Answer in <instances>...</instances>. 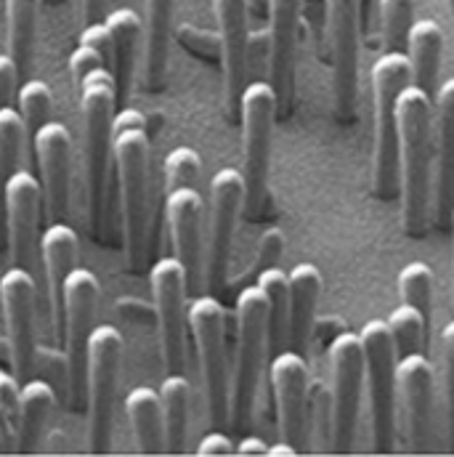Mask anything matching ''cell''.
Masks as SVG:
<instances>
[{
  "label": "cell",
  "instance_id": "3",
  "mask_svg": "<svg viewBox=\"0 0 454 457\" xmlns=\"http://www.w3.org/2000/svg\"><path fill=\"white\" fill-rule=\"evenodd\" d=\"M412 83V62L407 51H385L372 64L375 138H372V192L393 203L401 197L399 170V94Z\"/></svg>",
  "mask_w": 454,
  "mask_h": 457
},
{
  "label": "cell",
  "instance_id": "26",
  "mask_svg": "<svg viewBox=\"0 0 454 457\" xmlns=\"http://www.w3.org/2000/svg\"><path fill=\"white\" fill-rule=\"evenodd\" d=\"M176 0H144V80L157 91L168 72V48L173 35Z\"/></svg>",
  "mask_w": 454,
  "mask_h": 457
},
{
  "label": "cell",
  "instance_id": "46",
  "mask_svg": "<svg viewBox=\"0 0 454 457\" xmlns=\"http://www.w3.org/2000/svg\"><path fill=\"white\" fill-rule=\"evenodd\" d=\"M78 3H80V19H83V24L102 21L107 0H78Z\"/></svg>",
  "mask_w": 454,
  "mask_h": 457
},
{
  "label": "cell",
  "instance_id": "4",
  "mask_svg": "<svg viewBox=\"0 0 454 457\" xmlns=\"http://www.w3.org/2000/svg\"><path fill=\"white\" fill-rule=\"evenodd\" d=\"M112 160L125 261L130 271H141L149 250V128L133 125L114 130Z\"/></svg>",
  "mask_w": 454,
  "mask_h": 457
},
{
  "label": "cell",
  "instance_id": "8",
  "mask_svg": "<svg viewBox=\"0 0 454 457\" xmlns=\"http://www.w3.org/2000/svg\"><path fill=\"white\" fill-rule=\"evenodd\" d=\"M122 333L114 325H96L88 341L86 364V412H88V450L107 453L112 442L114 394L122 361Z\"/></svg>",
  "mask_w": 454,
  "mask_h": 457
},
{
  "label": "cell",
  "instance_id": "5",
  "mask_svg": "<svg viewBox=\"0 0 454 457\" xmlns=\"http://www.w3.org/2000/svg\"><path fill=\"white\" fill-rule=\"evenodd\" d=\"M236 353L228 394V426L242 434L250 428L260 383L263 353L268 351V301L263 287L247 285L236 295Z\"/></svg>",
  "mask_w": 454,
  "mask_h": 457
},
{
  "label": "cell",
  "instance_id": "44",
  "mask_svg": "<svg viewBox=\"0 0 454 457\" xmlns=\"http://www.w3.org/2000/svg\"><path fill=\"white\" fill-rule=\"evenodd\" d=\"M19 67L11 59V54H0V107H11V99L16 96L19 83Z\"/></svg>",
  "mask_w": 454,
  "mask_h": 457
},
{
  "label": "cell",
  "instance_id": "30",
  "mask_svg": "<svg viewBox=\"0 0 454 457\" xmlns=\"http://www.w3.org/2000/svg\"><path fill=\"white\" fill-rule=\"evenodd\" d=\"M56 394L54 388L35 378L24 380L19 388V415H16V453H35L45 423L54 412Z\"/></svg>",
  "mask_w": 454,
  "mask_h": 457
},
{
  "label": "cell",
  "instance_id": "45",
  "mask_svg": "<svg viewBox=\"0 0 454 457\" xmlns=\"http://www.w3.org/2000/svg\"><path fill=\"white\" fill-rule=\"evenodd\" d=\"M234 453H236V447L231 445V439H228L224 431L205 434L202 442H200V447H197V455H234Z\"/></svg>",
  "mask_w": 454,
  "mask_h": 457
},
{
  "label": "cell",
  "instance_id": "7",
  "mask_svg": "<svg viewBox=\"0 0 454 457\" xmlns=\"http://www.w3.org/2000/svg\"><path fill=\"white\" fill-rule=\"evenodd\" d=\"M364 378L369 383L372 450L385 455L396 447V391H399V353L388 322L369 320L361 333Z\"/></svg>",
  "mask_w": 454,
  "mask_h": 457
},
{
  "label": "cell",
  "instance_id": "22",
  "mask_svg": "<svg viewBox=\"0 0 454 457\" xmlns=\"http://www.w3.org/2000/svg\"><path fill=\"white\" fill-rule=\"evenodd\" d=\"M399 388L407 407L412 453H425L433 418V364L423 351L399 356Z\"/></svg>",
  "mask_w": 454,
  "mask_h": 457
},
{
  "label": "cell",
  "instance_id": "41",
  "mask_svg": "<svg viewBox=\"0 0 454 457\" xmlns=\"http://www.w3.org/2000/svg\"><path fill=\"white\" fill-rule=\"evenodd\" d=\"M282 253H285V234L277 227L266 228L260 242H258V253H255V261H252V274L258 277L263 269L277 266Z\"/></svg>",
  "mask_w": 454,
  "mask_h": 457
},
{
  "label": "cell",
  "instance_id": "20",
  "mask_svg": "<svg viewBox=\"0 0 454 457\" xmlns=\"http://www.w3.org/2000/svg\"><path fill=\"white\" fill-rule=\"evenodd\" d=\"M271 388L279 415V436L298 453L306 442V404H309V367L303 351H277L271 359Z\"/></svg>",
  "mask_w": 454,
  "mask_h": 457
},
{
  "label": "cell",
  "instance_id": "18",
  "mask_svg": "<svg viewBox=\"0 0 454 457\" xmlns=\"http://www.w3.org/2000/svg\"><path fill=\"white\" fill-rule=\"evenodd\" d=\"M303 0H268V83L277 91V110L293 114L295 104V51Z\"/></svg>",
  "mask_w": 454,
  "mask_h": 457
},
{
  "label": "cell",
  "instance_id": "16",
  "mask_svg": "<svg viewBox=\"0 0 454 457\" xmlns=\"http://www.w3.org/2000/svg\"><path fill=\"white\" fill-rule=\"evenodd\" d=\"M35 160L40 170L43 205L48 221L70 219V195H72V136L70 128L59 120L43 122L35 133Z\"/></svg>",
  "mask_w": 454,
  "mask_h": 457
},
{
  "label": "cell",
  "instance_id": "48",
  "mask_svg": "<svg viewBox=\"0 0 454 457\" xmlns=\"http://www.w3.org/2000/svg\"><path fill=\"white\" fill-rule=\"evenodd\" d=\"M268 455H298V450H295L290 442H285V439H282V445H277V447H268Z\"/></svg>",
  "mask_w": 454,
  "mask_h": 457
},
{
  "label": "cell",
  "instance_id": "38",
  "mask_svg": "<svg viewBox=\"0 0 454 457\" xmlns=\"http://www.w3.org/2000/svg\"><path fill=\"white\" fill-rule=\"evenodd\" d=\"M16 99H19V112L24 117V125L29 133H35L43 122L51 120V110H54V94L51 88L37 80V78H29L19 86L16 91Z\"/></svg>",
  "mask_w": 454,
  "mask_h": 457
},
{
  "label": "cell",
  "instance_id": "24",
  "mask_svg": "<svg viewBox=\"0 0 454 457\" xmlns=\"http://www.w3.org/2000/svg\"><path fill=\"white\" fill-rule=\"evenodd\" d=\"M78 253H80V237L67 221H51L48 228L40 234V261L48 279L51 322L56 338L62 333V317H64V285L72 269L78 266Z\"/></svg>",
  "mask_w": 454,
  "mask_h": 457
},
{
  "label": "cell",
  "instance_id": "15",
  "mask_svg": "<svg viewBox=\"0 0 454 457\" xmlns=\"http://www.w3.org/2000/svg\"><path fill=\"white\" fill-rule=\"evenodd\" d=\"M333 370V450L351 453L364 386V345L356 333H341L330 345Z\"/></svg>",
  "mask_w": 454,
  "mask_h": 457
},
{
  "label": "cell",
  "instance_id": "14",
  "mask_svg": "<svg viewBox=\"0 0 454 457\" xmlns=\"http://www.w3.org/2000/svg\"><path fill=\"white\" fill-rule=\"evenodd\" d=\"M0 306L5 320V336L11 348V364L19 383L29 380L37 359V333H35V309L37 290L29 269L11 266L0 277Z\"/></svg>",
  "mask_w": 454,
  "mask_h": 457
},
{
  "label": "cell",
  "instance_id": "1",
  "mask_svg": "<svg viewBox=\"0 0 454 457\" xmlns=\"http://www.w3.org/2000/svg\"><path fill=\"white\" fill-rule=\"evenodd\" d=\"M70 70L78 86V110L83 128V170H86V195H88V219L94 234H99L104 219V195L107 173L112 160V122L117 83L107 59L91 46L78 43L70 56Z\"/></svg>",
  "mask_w": 454,
  "mask_h": 457
},
{
  "label": "cell",
  "instance_id": "25",
  "mask_svg": "<svg viewBox=\"0 0 454 457\" xmlns=\"http://www.w3.org/2000/svg\"><path fill=\"white\" fill-rule=\"evenodd\" d=\"M322 271L303 261L293 266L290 271V317H287V345L295 351H303L309 345L314 320H317V303L322 295Z\"/></svg>",
  "mask_w": 454,
  "mask_h": 457
},
{
  "label": "cell",
  "instance_id": "40",
  "mask_svg": "<svg viewBox=\"0 0 454 457\" xmlns=\"http://www.w3.org/2000/svg\"><path fill=\"white\" fill-rule=\"evenodd\" d=\"M202 160L192 146H176L165 157V192L178 187H197Z\"/></svg>",
  "mask_w": 454,
  "mask_h": 457
},
{
  "label": "cell",
  "instance_id": "39",
  "mask_svg": "<svg viewBox=\"0 0 454 457\" xmlns=\"http://www.w3.org/2000/svg\"><path fill=\"white\" fill-rule=\"evenodd\" d=\"M19 378L0 370V455L16 453V415H19Z\"/></svg>",
  "mask_w": 454,
  "mask_h": 457
},
{
  "label": "cell",
  "instance_id": "11",
  "mask_svg": "<svg viewBox=\"0 0 454 457\" xmlns=\"http://www.w3.org/2000/svg\"><path fill=\"white\" fill-rule=\"evenodd\" d=\"M149 285L154 298L162 364L168 372H184L186 364V328H189V279L176 255L160 258L149 269Z\"/></svg>",
  "mask_w": 454,
  "mask_h": 457
},
{
  "label": "cell",
  "instance_id": "50",
  "mask_svg": "<svg viewBox=\"0 0 454 457\" xmlns=\"http://www.w3.org/2000/svg\"><path fill=\"white\" fill-rule=\"evenodd\" d=\"M452 231H454V216H452Z\"/></svg>",
  "mask_w": 454,
  "mask_h": 457
},
{
  "label": "cell",
  "instance_id": "13",
  "mask_svg": "<svg viewBox=\"0 0 454 457\" xmlns=\"http://www.w3.org/2000/svg\"><path fill=\"white\" fill-rule=\"evenodd\" d=\"M244 208V176L236 168H221L210 179V227L205 245V285L216 295L227 287L228 261L236 219Z\"/></svg>",
  "mask_w": 454,
  "mask_h": 457
},
{
  "label": "cell",
  "instance_id": "23",
  "mask_svg": "<svg viewBox=\"0 0 454 457\" xmlns=\"http://www.w3.org/2000/svg\"><path fill=\"white\" fill-rule=\"evenodd\" d=\"M454 216V78L436 91V179L433 221L442 231L452 228Z\"/></svg>",
  "mask_w": 454,
  "mask_h": 457
},
{
  "label": "cell",
  "instance_id": "29",
  "mask_svg": "<svg viewBox=\"0 0 454 457\" xmlns=\"http://www.w3.org/2000/svg\"><path fill=\"white\" fill-rule=\"evenodd\" d=\"M110 32H112L114 54L112 72L117 83V99H128L133 75H136V59H138V46L144 40V19L133 8H114L104 19Z\"/></svg>",
  "mask_w": 454,
  "mask_h": 457
},
{
  "label": "cell",
  "instance_id": "42",
  "mask_svg": "<svg viewBox=\"0 0 454 457\" xmlns=\"http://www.w3.org/2000/svg\"><path fill=\"white\" fill-rule=\"evenodd\" d=\"M444 343V370H447V412H450V447L454 453V320L442 333Z\"/></svg>",
  "mask_w": 454,
  "mask_h": 457
},
{
  "label": "cell",
  "instance_id": "33",
  "mask_svg": "<svg viewBox=\"0 0 454 457\" xmlns=\"http://www.w3.org/2000/svg\"><path fill=\"white\" fill-rule=\"evenodd\" d=\"M255 282L263 287L268 301V351L277 353L287 343V317H290V274L277 266L263 269Z\"/></svg>",
  "mask_w": 454,
  "mask_h": 457
},
{
  "label": "cell",
  "instance_id": "32",
  "mask_svg": "<svg viewBox=\"0 0 454 457\" xmlns=\"http://www.w3.org/2000/svg\"><path fill=\"white\" fill-rule=\"evenodd\" d=\"M43 0H5L8 54L19 67V75H29L32 51L37 40V16Z\"/></svg>",
  "mask_w": 454,
  "mask_h": 457
},
{
  "label": "cell",
  "instance_id": "9",
  "mask_svg": "<svg viewBox=\"0 0 454 457\" xmlns=\"http://www.w3.org/2000/svg\"><path fill=\"white\" fill-rule=\"evenodd\" d=\"M189 330L197 345L210 423L224 428L228 426V394H231L227 370V314L213 293L197 295L189 303Z\"/></svg>",
  "mask_w": 454,
  "mask_h": 457
},
{
  "label": "cell",
  "instance_id": "31",
  "mask_svg": "<svg viewBox=\"0 0 454 457\" xmlns=\"http://www.w3.org/2000/svg\"><path fill=\"white\" fill-rule=\"evenodd\" d=\"M160 402L165 418V453H184L186 431H189V404H192V386L184 372H168L160 383Z\"/></svg>",
  "mask_w": 454,
  "mask_h": 457
},
{
  "label": "cell",
  "instance_id": "34",
  "mask_svg": "<svg viewBox=\"0 0 454 457\" xmlns=\"http://www.w3.org/2000/svg\"><path fill=\"white\" fill-rule=\"evenodd\" d=\"M27 125L16 107H0V205L5 181L19 170L21 149H24Z\"/></svg>",
  "mask_w": 454,
  "mask_h": 457
},
{
  "label": "cell",
  "instance_id": "17",
  "mask_svg": "<svg viewBox=\"0 0 454 457\" xmlns=\"http://www.w3.org/2000/svg\"><path fill=\"white\" fill-rule=\"evenodd\" d=\"M40 203L43 187L29 170H16L3 189V211H5V231H8V255L11 266L32 269L40 253Z\"/></svg>",
  "mask_w": 454,
  "mask_h": 457
},
{
  "label": "cell",
  "instance_id": "10",
  "mask_svg": "<svg viewBox=\"0 0 454 457\" xmlns=\"http://www.w3.org/2000/svg\"><path fill=\"white\" fill-rule=\"evenodd\" d=\"M99 279L91 269L75 266L64 285V317L59 345L64 343V359L70 372V399L75 410H83L86 396V364H88V341L96 328V306H99Z\"/></svg>",
  "mask_w": 454,
  "mask_h": 457
},
{
  "label": "cell",
  "instance_id": "47",
  "mask_svg": "<svg viewBox=\"0 0 454 457\" xmlns=\"http://www.w3.org/2000/svg\"><path fill=\"white\" fill-rule=\"evenodd\" d=\"M236 455H268V447L258 436H244L236 445Z\"/></svg>",
  "mask_w": 454,
  "mask_h": 457
},
{
  "label": "cell",
  "instance_id": "27",
  "mask_svg": "<svg viewBox=\"0 0 454 457\" xmlns=\"http://www.w3.org/2000/svg\"><path fill=\"white\" fill-rule=\"evenodd\" d=\"M444 54V29L433 19H420L412 24L407 37V56L412 62V83L423 88L431 99L439 91V70Z\"/></svg>",
  "mask_w": 454,
  "mask_h": 457
},
{
  "label": "cell",
  "instance_id": "12",
  "mask_svg": "<svg viewBox=\"0 0 454 457\" xmlns=\"http://www.w3.org/2000/svg\"><path fill=\"white\" fill-rule=\"evenodd\" d=\"M327 40L333 56V110L338 122L356 117L359 99V27L361 0H325Z\"/></svg>",
  "mask_w": 454,
  "mask_h": 457
},
{
  "label": "cell",
  "instance_id": "21",
  "mask_svg": "<svg viewBox=\"0 0 454 457\" xmlns=\"http://www.w3.org/2000/svg\"><path fill=\"white\" fill-rule=\"evenodd\" d=\"M165 219L170 228L173 255L184 263L189 290L200 287L205 271L202 258V195L197 187H178L165 192Z\"/></svg>",
  "mask_w": 454,
  "mask_h": 457
},
{
  "label": "cell",
  "instance_id": "19",
  "mask_svg": "<svg viewBox=\"0 0 454 457\" xmlns=\"http://www.w3.org/2000/svg\"><path fill=\"white\" fill-rule=\"evenodd\" d=\"M219 21L221 40V70H224V96L228 120L239 122L242 91L247 86L250 64V29H247V0H210Z\"/></svg>",
  "mask_w": 454,
  "mask_h": 457
},
{
  "label": "cell",
  "instance_id": "35",
  "mask_svg": "<svg viewBox=\"0 0 454 457\" xmlns=\"http://www.w3.org/2000/svg\"><path fill=\"white\" fill-rule=\"evenodd\" d=\"M399 295L401 303L415 306L428 325L433 322V271L425 261H409L399 271Z\"/></svg>",
  "mask_w": 454,
  "mask_h": 457
},
{
  "label": "cell",
  "instance_id": "43",
  "mask_svg": "<svg viewBox=\"0 0 454 457\" xmlns=\"http://www.w3.org/2000/svg\"><path fill=\"white\" fill-rule=\"evenodd\" d=\"M80 43H83V46H91L94 51H99V54L107 59V64L112 67L114 43H112V32H110L107 21H91V24H83Z\"/></svg>",
  "mask_w": 454,
  "mask_h": 457
},
{
  "label": "cell",
  "instance_id": "2",
  "mask_svg": "<svg viewBox=\"0 0 454 457\" xmlns=\"http://www.w3.org/2000/svg\"><path fill=\"white\" fill-rule=\"evenodd\" d=\"M399 110L401 227L407 237H425L433 219V99L415 83L404 86Z\"/></svg>",
  "mask_w": 454,
  "mask_h": 457
},
{
  "label": "cell",
  "instance_id": "49",
  "mask_svg": "<svg viewBox=\"0 0 454 457\" xmlns=\"http://www.w3.org/2000/svg\"><path fill=\"white\" fill-rule=\"evenodd\" d=\"M450 3V13H452V21H454V0H447Z\"/></svg>",
  "mask_w": 454,
  "mask_h": 457
},
{
  "label": "cell",
  "instance_id": "37",
  "mask_svg": "<svg viewBox=\"0 0 454 457\" xmlns=\"http://www.w3.org/2000/svg\"><path fill=\"white\" fill-rule=\"evenodd\" d=\"M385 322H388V328H391L393 345H396V353H399V356H407V353L423 351L428 322L423 320V314H420L415 306L401 303L399 309H393V312H391V317H388Z\"/></svg>",
  "mask_w": 454,
  "mask_h": 457
},
{
  "label": "cell",
  "instance_id": "28",
  "mask_svg": "<svg viewBox=\"0 0 454 457\" xmlns=\"http://www.w3.org/2000/svg\"><path fill=\"white\" fill-rule=\"evenodd\" d=\"M125 415L138 453L144 455L165 453V418H162L160 391L149 386H136L125 396Z\"/></svg>",
  "mask_w": 454,
  "mask_h": 457
},
{
  "label": "cell",
  "instance_id": "36",
  "mask_svg": "<svg viewBox=\"0 0 454 457\" xmlns=\"http://www.w3.org/2000/svg\"><path fill=\"white\" fill-rule=\"evenodd\" d=\"M417 0H380V24L385 51H407V37L415 24Z\"/></svg>",
  "mask_w": 454,
  "mask_h": 457
},
{
  "label": "cell",
  "instance_id": "6",
  "mask_svg": "<svg viewBox=\"0 0 454 457\" xmlns=\"http://www.w3.org/2000/svg\"><path fill=\"white\" fill-rule=\"evenodd\" d=\"M277 91L268 80H252L242 91V176H244V211L258 216L268 195L271 133L277 120Z\"/></svg>",
  "mask_w": 454,
  "mask_h": 457
}]
</instances>
